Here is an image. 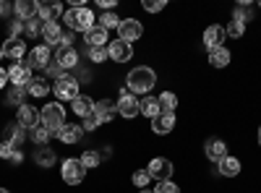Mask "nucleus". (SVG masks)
I'll return each mask as SVG.
<instances>
[{
	"label": "nucleus",
	"instance_id": "0eeeda50",
	"mask_svg": "<svg viewBox=\"0 0 261 193\" xmlns=\"http://www.w3.org/2000/svg\"><path fill=\"white\" fill-rule=\"evenodd\" d=\"M115 104H118V115H123L125 120L141 115V104H139V99H136L134 94H130L128 89H123V92H120V99H118Z\"/></svg>",
	"mask_w": 261,
	"mask_h": 193
},
{
	"label": "nucleus",
	"instance_id": "2eb2a0df",
	"mask_svg": "<svg viewBox=\"0 0 261 193\" xmlns=\"http://www.w3.org/2000/svg\"><path fill=\"white\" fill-rule=\"evenodd\" d=\"M204 154H206L212 162H220V159L227 157V144H225L222 139H209V141L204 144Z\"/></svg>",
	"mask_w": 261,
	"mask_h": 193
},
{
	"label": "nucleus",
	"instance_id": "79ce46f5",
	"mask_svg": "<svg viewBox=\"0 0 261 193\" xmlns=\"http://www.w3.org/2000/svg\"><path fill=\"white\" fill-rule=\"evenodd\" d=\"M154 193H180V188L172 183V180H165V183H160V185L154 188Z\"/></svg>",
	"mask_w": 261,
	"mask_h": 193
},
{
	"label": "nucleus",
	"instance_id": "4c0bfd02",
	"mask_svg": "<svg viewBox=\"0 0 261 193\" xmlns=\"http://www.w3.org/2000/svg\"><path fill=\"white\" fill-rule=\"evenodd\" d=\"M99 26H105V29H118V26H120V18L110 11V13H105V16L99 18Z\"/></svg>",
	"mask_w": 261,
	"mask_h": 193
},
{
	"label": "nucleus",
	"instance_id": "f3484780",
	"mask_svg": "<svg viewBox=\"0 0 261 193\" xmlns=\"http://www.w3.org/2000/svg\"><path fill=\"white\" fill-rule=\"evenodd\" d=\"M63 13H65V8L60 3H39V11H37L39 21H45V24H53V21H58Z\"/></svg>",
	"mask_w": 261,
	"mask_h": 193
},
{
	"label": "nucleus",
	"instance_id": "5701e85b",
	"mask_svg": "<svg viewBox=\"0 0 261 193\" xmlns=\"http://www.w3.org/2000/svg\"><path fill=\"white\" fill-rule=\"evenodd\" d=\"M13 11H16L18 21H29V18H34V16H37L39 3H34V0H18V3L13 6Z\"/></svg>",
	"mask_w": 261,
	"mask_h": 193
},
{
	"label": "nucleus",
	"instance_id": "5fc2aeb1",
	"mask_svg": "<svg viewBox=\"0 0 261 193\" xmlns=\"http://www.w3.org/2000/svg\"><path fill=\"white\" fill-rule=\"evenodd\" d=\"M0 193H11V190H6V188H0Z\"/></svg>",
	"mask_w": 261,
	"mask_h": 193
},
{
	"label": "nucleus",
	"instance_id": "2f4dec72",
	"mask_svg": "<svg viewBox=\"0 0 261 193\" xmlns=\"http://www.w3.org/2000/svg\"><path fill=\"white\" fill-rule=\"evenodd\" d=\"M157 99H160V110H162V113H175V107H178V97L172 94V92H162Z\"/></svg>",
	"mask_w": 261,
	"mask_h": 193
},
{
	"label": "nucleus",
	"instance_id": "a878e982",
	"mask_svg": "<svg viewBox=\"0 0 261 193\" xmlns=\"http://www.w3.org/2000/svg\"><path fill=\"white\" fill-rule=\"evenodd\" d=\"M81 133H84V128H81V125L68 123V125H63V128H60L58 139H60L63 144H79V141H81Z\"/></svg>",
	"mask_w": 261,
	"mask_h": 193
},
{
	"label": "nucleus",
	"instance_id": "9d476101",
	"mask_svg": "<svg viewBox=\"0 0 261 193\" xmlns=\"http://www.w3.org/2000/svg\"><path fill=\"white\" fill-rule=\"evenodd\" d=\"M107 55H110L113 63H128L134 58V47L123 39H115V42H110V47H107Z\"/></svg>",
	"mask_w": 261,
	"mask_h": 193
},
{
	"label": "nucleus",
	"instance_id": "3c124183",
	"mask_svg": "<svg viewBox=\"0 0 261 193\" xmlns=\"http://www.w3.org/2000/svg\"><path fill=\"white\" fill-rule=\"evenodd\" d=\"M139 193H154V190H151V188H141Z\"/></svg>",
	"mask_w": 261,
	"mask_h": 193
},
{
	"label": "nucleus",
	"instance_id": "7c9ffc66",
	"mask_svg": "<svg viewBox=\"0 0 261 193\" xmlns=\"http://www.w3.org/2000/svg\"><path fill=\"white\" fill-rule=\"evenodd\" d=\"M29 136H32V141H34L37 146H47V141L53 139V133L47 131L45 125H37V128H32V131H29Z\"/></svg>",
	"mask_w": 261,
	"mask_h": 193
},
{
	"label": "nucleus",
	"instance_id": "f8f14e48",
	"mask_svg": "<svg viewBox=\"0 0 261 193\" xmlns=\"http://www.w3.org/2000/svg\"><path fill=\"white\" fill-rule=\"evenodd\" d=\"M8 81L13 84V87H21V89H27L29 84H32V68L24 66V63H18V66H13L8 71Z\"/></svg>",
	"mask_w": 261,
	"mask_h": 193
},
{
	"label": "nucleus",
	"instance_id": "a18cd8bd",
	"mask_svg": "<svg viewBox=\"0 0 261 193\" xmlns=\"http://www.w3.org/2000/svg\"><path fill=\"white\" fill-rule=\"evenodd\" d=\"M13 152H16V149H13L11 144H6V141H3V144H0V159H3V162H8Z\"/></svg>",
	"mask_w": 261,
	"mask_h": 193
},
{
	"label": "nucleus",
	"instance_id": "6ab92c4d",
	"mask_svg": "<svg viewBox=\"0 0 261 193\" xmlns=\"http://www.w3.org/2000/svg\"><path fill=\"white\" fill-rule=\"evenodd\" d=\"M172 128H175V113H162L160 118L151 120V131L157 136H167Z\"/></svg>",
	"mask_w": 261,
	"mask_h": 193
},
{
	"label": "nucleus",
	"instance_id": "cd10ccee",
	"mask_svg": "<svg viewBox=\"0 0 261 193\" xmlns=\"http://www.w3.org/2000/svg\"><path fill=\"white\" fill-rule=\"evenodd\" d=\"M34 164L37 167H53L55 164V152L50 146H37L34 149Z\"/></svg>",
	"mask_w": 261,
	"mask_h": 193
},
{
	"label": "nucleus",
	"instance_id": "b1692460",
	"mask_svg": "<svg viewBox=\"0 0 261 193\" xmlns=\"http://www.w3.org/2000/svg\"><path fill=\"white\" fill-rule=\"evenodd\" d=\"M71 107H73V113L81 115V118H89V115L94 113V102H92V97H86V94H79V97L71 102Z\"/></svg>",
	"mask_w": 261,
	"mask_h": 193
},
{
	"label": "nucleus",
	"instance_id": "20e7f679",
	"mask_svg": "<svg viewBox=\"0 0 261 193\" xmlns=\"http://www.w3.org/2000/svg\"><path fill=\"white\" fill-rule=\"evenodd\" d=\"M53 92H55V97H58L60 102H73V99L81 94V92H79V78H73V76H63L60 81H55Z\"/></svg>",
	"mask_w": 261,
	"mask_h": 193
},
{
	"label": "nucleus",
	"instance_id": "473e14b6",
	"mask_svg": "<svg viewBox=\"0 0 261 193\" xmlns=\"http://www.w3.org/2000/svg\"><path fill=\"white\" fill-rule=\"evenodd\" d=\"M6 99H8V104H13V107H24L27 102V89H21V87H11L8 89V94H6Z\"/></svg>",
	"mask_w": 261,
	"mask_h": 193
},
{
	"label": "nucleus",
	"instance_id": "58836bf2",
	"mask_svg": "<svg viewBox=\"0 0 261 193\" xmlns=\"http://www.w3.org/2000/svg\"><path fill=\"white\" fill-rule=\"evenodd\" d=\"M86 52H89V60L92 63H105L107 58H110V55H107V47H89Z\"/></svg>",
	"mask_w": 261,
	"mask_h": 193
},
{
	"label": "nucleus",
	"instance_id": "4be33fe9",
	"mask_svg": "<svg viewBox=\"0 0 261 193\" xmlns=\"http://www.w3.org/2000/svg\"><path fill=\"white\" fill-rule=\"evenodd\" d=\"M3 52H6L8 58H13V60H21V58L27 55V45H24V39H21V37H18V39H11V37H8V39L3 42Z\"/></svg>",
	"mask_w": 261,
	"mask_h": 193
},
{
	"label": "nucleus",
	"instance_id": "6e6d98bb",
	"mask_svg": "<svg viewBox=\"0 0 261 193\" xmlns=\"http://www.w3.org/2000/svg\"><path fill=\"white\" fill-rule=\"evenodd\" d=\"M258 6H261V3H258Z\"/></svg>",
	"mask_w": 261,
	"mask_h": 193
},
{
	"label": "nucleus",
	"instance_id": "f704fd0d",
	"mask_svg": "<svg viewBox=\"0 0 261 193\" xmlns=\"http://www.w3.org/2000/svg\"><path fill=\"white\" fill-rule=\"evenodd\" d=\"M42 26H45V21H39V18H29V21H24V32H27V37H37V34H42Z\"/></svg>",
	"mask_w": 261,
	"mask_h": 193
},
{
	"label": "nucleus",
	"instance_id": "de8ad7c7",
	"mask_svg": "<svg viewBox=\"0 0 261 193\" xmlns=\"http://www.w3.org/2000/svg\"><path fill=\"white\" fill-rule=\"evenodd\" d=\"M8 162H11V164H21V162H24V154H21L18 149H16V152L11 154V159H8Z\"/></svg>",
	"mask_w": 261,
	"mask_h": 193
},
{
	"label": "nucleus",
	"instance_id": "c756f323",
	"mask_svg": "<svg viewBox=\"0 0 261 193\" xmlns=\"http://www.w3.org/2000/svg\"><path fill=\"white\" fill-rule=\"evenodd\" d=\"M27 92H29L32 97H47L50 84H47V78H32V84L27 87Z\"/></svg>",
	"mask_w": 261,
	"mask_h": 193
},
{
	"label": "nucleus",
	"instance_id": "603ef678",
	"mask_svg": "<svg viewBox=\"0 0 261 193\" xmlns=\"http://www.w3.org/2000/svg\"><path fill=\"white\" fill-rule=\"evenodd\" d=\"M258 146H261V125H258Z\"/></svg>",
	"mask_w": 261,
	"mask_h": 193
},
{
	"label": "nucleus",
	"instance_id": "09e8293b",
	"mask_svg": "<svg viewBox=\"0 0 261 193\" xmlns=\"http://www.w3.org/2000/svg\"><path fill=\"white\" fill-rule=\"evenodd\" d=\"M11 13V6L6 3V0H0V16H8Z\"/></svg>",
	"mask_w": 261,
	"mask_h": 193
},
{
	"label": "nucleus",
	"instance_id": "423d86ee",
	"mask_svg": "<svg viewBox=\"0 0 261 193\" xmlns=\"http://www.w3.org/2000/svg\"><path fill=\"white\" fill-rule=\"evenodd\" d=\"M60 175H63V180L68 185H79L84 180V175H86V167L81 164V159H65L63 167H60Z\"/></svg>",
	"mask_w": 261,
	"mask_h": 193
},
{
	"label": "nucleus",
	"instance_id": "c03bdc74",
	"mask_svg": "<svg viewBox=\"0 0 261 193\" xmlns=\"http://www.w3.org/2000/svg\"><path fill=\"white\" fill-rule=\"evenodd\" d=\"M45 71H47V76H53V78H55V81H60V78H63V76H65V71H63V68H60V66H58V63H50V66H47V68H45Z\"/></svg>",
	"mask_w": 261,
	"mask_h": 193
},
{
	"label": "nucleus",
	"instance_id": "393cba45",
	"mask_svg": "<svg viewBox=\"0 0 261 193\" xmlns=\"http://www.w3.org/2000/svg\"><path fill=\"white\" fill-rule=\"evenodd\" d=\"M139 104H141V115L149 118V120H154V118L162 115V110H160V99H157V97H144V99H139Z\"/></svg>",
	"mask_w": 261,
	"mask_h": 193
},
{
	"label": "nucleus",
	"instance_id": "864d4df0",
	"mask_svg": "<svg viewBox=\"0 0 261 193\" xmlns=\"http://www.w3.org/2000/svg\"><path fill=\"white\" fill-rule=\"evenodd\" d=\"M6 58V52H3V47H0V60H3Z\"/></svg>",
	"mask_w": 261,
	"mask_h": 193
},
{
	"label": "nucleus",
	"instance_id": "72a5a7b5",
	"mask_svg": "<svg viewBox=\"0 0 261 193\" xmlns=\"http://www.w3.org/2000/svg\"><path fill=\"white\" fill-rule=\"evenodd\" d=\"M79 159H81V164H84L86 170H94V167H99L102 154H99V152H92V149H86V152H84Z\"/></svg>",
	"mask_w": 261,
	"mask_h": 193
},
{
	"label": "nucleus",
	"instance_id": "1a4fd4ad",
	"mask_svg": "<svg viewBox=\"0 0 261 193\" xmlns=\"http://www.w3.org/2000/svg\"><path fill=\"white\" fill-rule=\"evenodd\" d=\"M27 66L34 71V68H47L50 66V47L47 45H37L29 50L27 55Z\"/></svg>",
	"mask_w": 261,
	"mask_h": 193
},
{
	"label": "nucleus",
	"instance_id": "f03ea898",
	"mask_svg": "<svg viewBox=\"0 0 261 193\" xmlns=\"http://www.w3.org/2000/svg\"><path fill=\"white\" fill-rule=\"evenodd\" d=\"M63 21L68 24V32H89L92 26H94V13H92V8H86V6H81V8H68L63 13Z\"/></svg>",
	"mask_w": 261,
	"mask_h": 193
},
{
	"label": "nucleus",
	"instance_id": "c9c22d12",
	"mask_svg": "<svg viewBox=\"0 0 261 193\" xmlns=\"http://www.w3.org/2000/svg\"><path fill=\"white\" fill-rule=\"evenodd\" d=\"M232 18H235V21H241V24H246V21H251V8H248L246 3L235 6V11H232Z\"/></svg>",
	"mask_w": 261,
	"mask_h": 193
},
{
	"label": "nucleus",
	"instance_id": "39448f33",
	"mask_svg": "<svg viewBox=\"0 0 261 193\" xmlns=\"http://www.w3.org/2000/svg\"><path fill=\"white\" fill-rule=\"evenodd\" d=\"M172 162L170 159H165V157H154L149 162V167H146V173H149V178L151 180H157V183H165V180H170L172 178Z\"/></svg>",
	"mask_w": 261,
	"mask_h": 193
},
{
	"label": "nucleus",
	"instance_id": "ea45409f",
	"mask_svg": "<svg viewBox=\"0 0 261 193\" xmlns=\"http://www.w3.org/2000/svg\"><path fill=\"white\" fill-rule=\"evenodd\" d=\"M149 183H151V178H149V173L146 170H139V173H134V185L141 190V188H149Z\"/></svg>",
	"mask_w": 261,
	"mask_h": 193
},
{
	"label": "nucleus",
	"instance_id": "9b49d317",
	"mask_svg": "<svg viewBox=\"0 0 261 193\" xmlns=\"http://www.w3.org/2000/svg\"><path fill=\"white\" fill-rule=\"evenodd\" d=\"M3 141L11 144L13 149H18L21 144L27 141V131H24L18 123H6V125H3Z\"/></svg>",
	"mask_w": 261,
	"mask_h": 193
},
{
	"label": "nucleus",
	"instance_id": "7ed1b4c3",
	"mask_svg": "<svg viewBox=\"0 0 261 193\" xmlns=\"http://www.w3.org/2000/svg\"><path fill=\"white\" fill-rule=\"evenodd\" d=\"M39 125H45L53 136H58L60 128L65 125V110H63V104L50 102V104L42 107V113H39Z\"/></svg>",
	"mask_w": 261,
	"mask_h": 193
},
{
	"label": "nucleus",
	"instance_id": "a211bd4d",
	"mask_svg": "<svg viewBox=\"0 0 261 193\" xmlns=\"http://www.w3.org/2000/svg\"><path fill=\"white\" fill-rule=\"evenodd\" d=\"M94 115L99 118V123H110L118 115V104L110 99H99V102H94Z\"/></svg>",
	"mask_w": 261,
	"mask_h": 193
},
{
	"label": "nucleus",
	"instance_id": "f257e3e1",
	"mask_svg": "<svg viewBox=\"0 0 261 193\" xmlns=\"http://www.w3.org/2000/svg\"><path fill=\"white\" fill-rule=\"evenodd\" d=\"M154 84H157V73L151 68H146V66H139V68H134L128 73L125 89L136 97V94H149L151 89H154Z\"/></svg>",
	"mask_w": 261,
	"mask_h": 193
},
{
	"label": "nucleus",
	"instance_id": "c85d7f7f",
	"mask_svg": "<svg viewBox=\"0 0 261 193\" xmlns=\"http://www.w3.org/2000/svg\"><path fill=\"white\" fill-rule=\"evenodd\" d=\"M209 63L214 68H225L230 63V50L227 47H217V50H209Z\"/></svg>",
	"mask_w": 261,
	"mask_h": 193
},
{
	"label": "nucleus",
	"instance_id": "37998d69",
	"mask_svg": "<svg viewBox=\"0 0 261 193\" xmlns=\"http://www.w3.org/2000/svg\"><path fill=\"white\" fill-rule=\"evenodd\" d=\"M99 125H102V123H99V118L92 113L89 118H84V125H81V128H84V131H97Z\"/></svg>",
	"mask_w": 261,
	"mask_h": 193
},
{
	"label": "nucleus",
	"instance_id": "aec40b11",
	"mask_svg": "<svg viewBox=\"0 0 261 193\" xmlns=\"http://www.w3.org/2000/svg\"><path fill=\"white\" fill-rule=\"evenodd\" d=\"M84 42H86V50H89V47H105L107 45V29L94 24L89 32L84 34Z\"/></svg>",
	"mask_w": 261,
	"mask_h": 193
},
{
	"label": "nucleus",
	"instance_id": "a19ab883",
	"mask_svg": "<svg viewBox=\"0 0 261 193\" xmlns=\"http://www.w3.org/2000/svg\"><path fill=\"white\" fill-rule=\"evenodd\" d=\"M165 6H167L165 0H144V11H149V13H160Z\"/></svg>",
	"mask_w": 261,
	"mask_h": 193
},
{
	"label": "nucleus",
	"instance_id": "dca6fc26",
	"mask_svg": "<svg viewBox=\"0 0 261 193\" xmlns=\"http://www.w3.org/2000/svg\"><path fill=\"white\" fill-rule=\"evenodd\" d=\"M225 26H217V24H212V26H206V32H204V45L209 47V50H217V47H222V42H225Z\"/></svg>",
	"mask_w": 261,
	"mask_h": 193
},
{
	"label": "nucleus",
	"instance_id": "412c9836",
	"mask_svg": "<svg viewBox=\"0 0 261 193\" xmlns=\"http://www.w3.org/2000/svg\"><path fill=\"white\" fill-rule=\"evenodd\" d=\"M63 29L58 26V21H53V24H45V26H42V39H45L47 42V47H53V45H63Z\"/></svg>",
	"mask_w": 261,
	"mask_h": 193
},
{
	"label": "nucleus",
	"instance_id": "49530a36",
	"mask_svg": "<svg viewBox=\"0 0 261 193\" xmlns=\"http://www.w3.org/2000/svg\"><path fill=\"white\" fill-rule=\"evenodd\" d=\"M97 6H99V8H105L107 13H110V11L115 8V0H97Z\"/></svg>",
	"mask_w": 261,
	"mask_h": 193
},
{
	"label": "nucleus",
	"instance_id": "bb28decb",
	"mask_svg": "<svg viewBox=\"0 0 261 193\" xmlns=\"http://www.w3.org/2000/svg\"><path fill=\"white\" fill-rule=\"evenodd\" d=\"M217 170H220V175H222V178H235L238 173H241V162L227 154L225 159L217 162Z\"/></svg>",
	"mask_w": 261,
	"mask_h": 193
},
{
	"label": "nucleus",
	"instance_id": "8fccbe9b",
	"mask_svg": "<svg viewBox=\"0 0 261 193\" xmlns=\"http://www.w3.org/2000/svg\"><path fill=\"white\" fill-rule=\"evenodd\" d=\"M6 81H8V71L0 68V89H6Z\"/></svg>",
	"mask_w": 261,
	"mask_h": 193
},
{
	"label": "nucleus",
	"instance_id": "4468645a",
	"mask_svg": "<svg viewBox=\"0 0 261 193\" xmlns=\"http://www.w3.org/2000/svg\"><path fill=\"white\" fill-rule=\"evenodd\" d=\"M55 63H58L63 71H71V68L79 66V52H76L73 47H58V52H55Z\"/></svg>",
	"mask_w": 261,
	"mask_h": 193
},
{
	"label": "nucleus",
	"instance_id": "e433bc0d",
	"mask_svg": "<svg viewBox=\"0 0 261 193\" xmlns=\"http://www.w3.org/2000/svg\"><path fill=\"white\" fill-rule=\"evenodd\" d=\"M225 34H230V37H235V39H238V37H243V34H246V24H241V21H235V18H232L230 24H227V29H225Z\"/></svg>",
	"mask_w": 261,
	"mask_h": 193
},
{
	"label": "nucleus",
	"instance_id": "ddd939ff",
	"mask_svg": "<svg viewBox=\"0 0 261 193\" xmlns=\"http://www.w3.org/2000/svg\"><path fill=\"white\" fill-rule=\"evenodd\" d=\"M16 123L24 128V131H32V128L39 125V113L34 110L32 104H24V107H18V118H16Z\"/></svg>",
	"mask_w": 261,
	"mask_h": 193
},
{
	"label": "nucleus",
	"instance_id": "6e6552de",
	"mask_svg": "<svg viewBox=\"0 0 261 193\" xmlns=\"http://www.w3.org/2000/svg\"><path fill=\"white\" fill-rule=\"evenodd\" d=\"M144 34V26H141V21H136V18H120V26H118V39H123V42H136L139 37Z\"/></svg>",
	"mask_w": 261,
	"mask_h": 193
}]
</instances>
